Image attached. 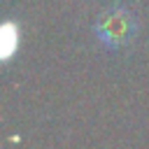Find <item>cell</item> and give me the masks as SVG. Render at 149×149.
<instances>
[{"instance_id": "obj_1", "label": "cell", "mask_w": 149, "mask_h": 149, "mask_svg": "<svg viewBox=\"0 0 149 149\" xmlns=\"http://www.w3.org/2000/svg\"><path fill=\"white\" fill-rule=\"evenodd\" d=\"M126 26H128V16L126 14H119V12H112L107 19H102L100 21V26H98V33H100V40H105L107 44H119V42H123V40H128L126 35H128V30H126Z\"/></svg>"}]
</instances>
